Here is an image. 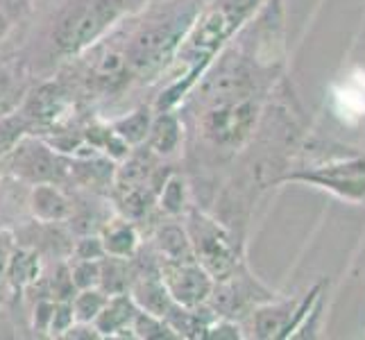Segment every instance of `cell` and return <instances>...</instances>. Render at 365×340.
<instances>
[{"mask_svg": "<svg viewBox=\"0 0 365 340\" xmlns=\"http://www.w3.org/2000/svg\"><path fill=\"white\" fill-rule=\"evenodd\" d=\"M288 180H307L316 182L324 188H334V191L343 193L347 197H365V159L356 170H351L347 177L345 172H338V168H327V170H316L309 175H293Z\"/></svg>", "mask_w": 365, "mask_h": 340, "instance_id": "cell-14", "label": "cell"}, {"mask_svg": "<svg viewBox=\"0 0 365 340\" xmlns=\"http://www.w3.org/2000/svg\"><path fill=\"white\" fill-rule=\"evenodd\" d=\"M53 311H55V299L48 297V295H41L36 299V304L32 306V329L39 331V334H46L48 336V326H50V318H53Z\"/></svg>", "mask_w": 365, "mask_h": 340, "instance_id": "cell-24", "label": "cell"}, {"mask_svg": "<svg viewBox=\"0 0 365 340\" xmlns=\"http://www.w3.org/2000/svg\"><path fill=\"white\" fill-rule=\"evenodd\" d=\"M166 218V222L157 225L153 236V245L157 249L159 261H195L186 227L178 218Z\"/></svg>", "mask_w": 365, "mask_h": 340, "instance_id": "cell-13", "label": "cell"}, {"mask_svg": "<svg viewBox=\"0 0 365 340\" xmlns=\"http://www.w3.org/2000/svg\"><path fill=\"white\" fill-rule=\"evenodd\" d=\"M205 338H209V340H222V338L236 340V338H243V334H241V326L236 324V320L216 316V318H213V322L207 326Z\"/></svg>", "mask_w": 365, "mask_h": 340, "instance_id": "cell-25", "label": "cell"}, {"mask_svg": "<svg viewBox=\"0 0 365 340\" xmlns=\"http://www.w3.org/2000/svg\"><path fill=\"white\" fill-rule=\"evenodd\" d=\"M9 28H11V19L7 16L5 9H0V41L5 39V34L9 32Z\"/></svg>", "mask_w": 365, "mask_h": 340, "instance_id": "cell-31", "label": "cell"}, {"mask_svg": "<svg viewBox=\"0 0 365 340\" xmlns=\"http://www.w3.org/2000/svg\"><path fill=\"white\" fill-rule=\"evenodd\" d=\"M136 311L138 306L130 293L109 295L107 304L93 320V326L98 329L100 338H134L132 322Z\"/></svg>", "mask_w": 365, "mask_h": 340, "instance_id": "cell-9", "label": "cell"}, {"mask_svg": "<svg viewBox=\"0 0 365 340\" xmlns=\"http://www.w3.org/2000/svg\"><path fill=\"white\" fill-rule=\"evenodd\" d=\"M14 324H11L9 316L5 313V306H0V338H14Z\"/></svg>", "mask_w": 365, "mask_h": 340, "instance_id": "cell-29", "label": "cell"}, {"mask_svg": "<svg viewBox=\"0 0 365 340\" xmlns=\"http://www.w3.org/2000/svg\"><path fill=\"white\" fill-rule=\"evenodd\" d=\"M205 3L207 0H168L150 9L143 21L128 32L123 50L134 82L150 84L163 78Z\"/></svg>", "mask_w": 365, "mask_h": 340, "instance_id": "cell-1", "label": "cell"}, {"mask_svg": "<svg viewBox=\"0 0 365 340\" xmlns=\"http://www.w3.org/2000/svg\"><path fill=\"white\" fill-rule=\"evenodd\" d=\"M136 0H73L61 9L53 30V43L64 57H78L109 34Z\"/></svg>", "mask_w": 365, "mask_h": 340, "instance_id": "cell-2", "label": "cell"}, {"mask_svg": "<svg viewBox=\"0 0 365 340\" xmlns=\"http://www.w3.org/2000/svg\"><path fill=\"white\" fill-rule=\"evenodd\" d=\"M68 93L61 84H41L28 98L23 100V107L19 109L28 123L32 125H55L68 109Z\"/></svg>", "mask_w": 365, "mask_h": 340, "instance_id": "cell-8", "label": "cell"}, {"mask_svg": "<svg viewBox=\"0 0 365 340\" xmlns=\"http://www.w3.org/2000/svg\"><path fill=\"white\" fill-rule=\"evenodd\" d=\"M28 207L36 222H68L73 213V197L59 184H32L28 193Z\"/></svg>", "mask_w": 365, "mask_h": 340, "instance_id": "cell-7", "label": "cell"}, {"mask_svg": "<svg viewBox=\"0 0 365 340\" xmlns=\"http://www.w3.org/2000/svg\"><path fill=\"white\" fill-rule=\"evenodd\" d=\"M14 295H16V291L9 286V282H7L5 272H0V306H7L9 302H11V297H14Z\"/></svg>", "mask_w": 365, "mask_h": 340, "instance_id": "cell-28", "label": "cell"}, {"mask_svg": "<svg viewBox=\"0 0 365 340\" xmlns=\"http://www.w3.org/2000/svg\"><path fill=\"white\" fill-rule=\"evenodd\" d=\"M61 338H66V340H98L100 334L93 326V322H73L71 329Z\"/></svg>", "mask_w": 365, "mask_h": 340, "instance_id": "cell-26", "label": "cell"}, {"mask_svg": "<svg viewBox=\"0 0 365 340\" xmlns=\"http://www.w3.org/2000/svg\"><path fill=\"white\" fill-rule=\"evenodd\" d=\"M186 216V234L193 247L195 261L202 266L213 279L232 274L238 268V245L227 227H222L209 213L188 207Z\"/></svg>", "mask_w": 365, "mask_h": 340, "instance_id": "cell-3", "label": "cell"}, {"mask_svg": "<svg viewBox=\"0 0 365 340\" xmlns=\"http://www.w3.org/2000/svg\"><path fill=\"white\" fill-rule=\"evenodd\" d=\"M9 172L28 184H59L68 182L71 159H66L57 148L43 143L32 134L23 136L19 145L5 159Z\"/></svg>", "mask_w": 365, "mask_h": 340, "instance_id": "cell-4", "label": "cell"}, {"mask_svg": "<svg viewBox=\"0 0 365 340\" xmlns=\"http://www.w3.org/2000/svg\"><path fill=\"white\" fill-rule=\"evenodd\" d=\"M14 247H16V236L11 234L9 230H3V227H0V272L5 270Z\"/></svg>", "mask_w": 365, "mask_h": 340, "instance_id": "cell-27", "label": "cell"}, {"mask_svg": "<svg viewBox=\"0 0 365 340\" xmlns=\"http://www.w3.org/2000/svg\"><path fill=\"white\" fill-rule=\"evenodd\" d=\"M107 299H109V295L100 286L78 291L75 297L71 299L75 322H93L98 318V313L107 304Z\"/></svg>", "mask_w": 365, "mask_h": 340, "instance_id": "cell-19", "label": "cell"}, {"mask_svg": "<svg viewBox=\"0 0 365 340\" xmlns=\"http://www.w3.org/2000/svg\"><path fill=\"white\" fill-rule=\"evenodd\" d=\"M3 272L7 277L9 286L16 291V295L28 291V288H32L41 282V274H43L41 254L30 245L16 243V247H14V252H11V257H9Z\"/></svg>", "mask_w": 365, "mask_h": 340, "instance_id": "cell-11", "label": "cell"}, {"mask_svg": "<svg viewBox=\"0 0 365 340\" xmlns=\"http://www.w3.org/2000/svg\"><path fill=\"white\" fill-rule=\"evenodd\" d=\"M132 334L136 340H163V338H180L175 334L168 322L159 318V316H153V313L148 311H136L134 316V322H132Z\"/></svg>", "mask_w": 365, "mask_h": 340, "instance_id": "cell-20", "label": "cell"}, {"mask_svg": "<svg viewBox=\"0 0 365 340\" xmlns=\"http://www.w3.org/2000/svg\"><path fill=\"white\" fill-rule=\"evenodd\" d=\"M336 105L347 120L365 116V73H359L336 93Z\"/></svg>", "mask_w": 365, "mask_h": 340, "instance_id": "cell-18", "label": "cell"}, {"mask_svg": "<svg viewBox=\"0 0 365 340\" xmlns=\"http://www.w3.org/2000/svg\"><path fill=\"white\" fill-rule=\"evenodd\" d=\"M71 257L73 259H93V261L105 259L107 254H105L103 241H100V234H82L78 241L73 243Z\"/></svg>", "mask_w": 365, "mask_h": 340, "instance_id": "cell-22", "label": "cell"}, {"mask_svg": "<svg viewBox=\"0 0 365 340\" xmlns=\"http://www.w3.org/2000/svg\"><path fill=\"white\" fill-rule=\"evenodd\" d=\"M100 261H103V259H100ZM100 261H93V259H71V263H68L71 279H73V286L78 288V291L100 286Z\"/></svg>", "mask_w": 365, "mask_h": 340, "instance_id": "cell-21", "label": "cell"}, {"mask_svg": "<svg viewBox=\"0 0 365 340\" xmlns=\"http://www.w3.org/2000/svg\"><path fill=\"white\" fill-rule=\"evenodd\" d=\"M153 118H155V107L141 105V107H136L134 111L125 113V116L114 118L109 125H111V130L116 132L118 138H123V141L128 143L130 148H136V145L145 143L150 125H153Z\"/></svg>", "mask_w": 365, "mask_h": 340, "instance_id": "cell-15", "label": "cell"}, {"mask_svg": "<svg viewBox=\"0 0 365 340\" xmlns=\"http://www.w3.org/2000/svg\"><path fill=\"white\" fill-rule=\"evenodd\" d=\"M98 234H100V241H103L107 257L134 259L138 252H141V234H138V227L134 220L125 216L107 220Z\"/></svg>", "mask_w": 365, "mask_h": 340, "instance_id": "cell-12", "label": "cell"}, {"mask_svg": "<svg viewBox=\"0 0 365 340\" xmlns=\"http://www.w3.org/2000/svg\"><path fill=\"white\" fill-rule=\"evenodd\" d=\"M134 274H136L134 259L105 257L100 261V288H103L107 295L130 293Z\"/></svg>", "mask_w": 365, "mask_h": 340, "instance_id": "cell-17", "label": "cell"}, {"mask_svg": "<svg viewBox=\"0 0 365 340\" xmlns=\"http://www.w3.org/2000/svg\"><path fill=\"white\" fill-rule=\"evenodd\" d=\"M75 322L73 316V304L71 302H55V311L53 318H50V326H48V336L50 338H61Z\"/></svg>", "mask_w": 365, "mask_h": 340, "instance_id": "cell-23", "label": "cell"}, {"mask_svg": "<svg viewBox=\"0 0 365 340\" xmlns=\"http://www.w3.org/2000/svg\"><path fill=\"white\" fill-rule=\"evenodd\" d=\"M184 141V123L180 113H175V109H161L155 111L153 125L145 138V148H150L157 157L168 159L180 150Z\"/></svg>", "mask_w": 365, "mask_h": 340, "instance_id": "cell-10", "label": "cell"}, {"mask_svg": "<svg viewBox=\"0 0 365 340\" xmlns=\"http://www.w3.org/2000/svg\"><path fill=\"white\" fill-rule=\"evenodd\" d=\"M11 105H14V98H9L7 89H0V116H5V111H9Z\"/></svg>", "mask_w": 365, "mask_h": 340, "instance_id": "cell-30", "label": "cell"}, {"mask_svg": "<svg viewBox=\"0 0 365 340\" xmlns=\"http://www.w3.org/2000/svg\"><path fill=\"white\" fill-rule=\"evenodd\" d=\"M188 182L182 172L170 170L168 177L163 180L159 193H157V209L163 213V216L170 218H180L182 213L188 211Z\"/></svg>", "mask_w": 365, "mask_h": 340, "instance_id": "cell-16", "label": "cell"}, {"mask_svg": "<svg viewBox=\"0 0 365 340\" xmlns=\"http://www.w3.org/2000/svg\"><path fill=\"white\" fill-rule=\"evenodd\" d=\"M159 274L175 304H207L213 291V277L197 261H159Z\"/></svg>", "mask_w": 365, "mask_h": 340, "instance_id": "cell-6", "label": "cell"}, {"mask_svg": "<svg viewBox=\"0 0 365 340\" xmlns=\"http://www.w3.org/2000/svg\"><path fill=\"white\" fill-rule=\"evenodd\" d=\"M257 123V105L247 98L207 105L200 116V134L213 148L232 150L250 136Z\"/></svg>", "mask_w": 365, "mask_h": 340, "instance_id": "cell-5", "label": "cell"}]
</instances>
